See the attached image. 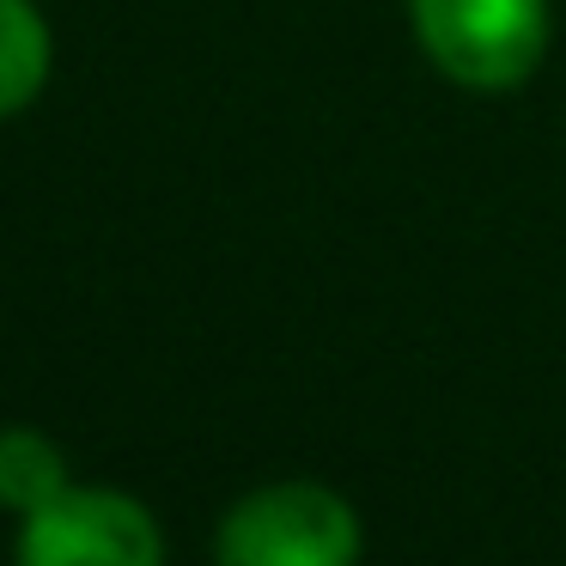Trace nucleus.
<instances>
[{"instance_id":"1","label":"nucleus","mask_w":566,"mask_h":566,"mask_svg":"<svg viewBox=\"0 0 566 566\" xmlns=\"http://www.w3.org/2000/svg\"><path fill=\"white\" fill-rule=\"evenodd\" d=\"M366 524L329 481H262L226 505L213 530V566H359Z\"/></svg>"},{"instance_id":"2","label":"nucleus","mask_w":566,"mask_h":566,"mask_svg":"<svg viewBox=\"0 0 566 566\" xmlns=\"http://www.w3.org/2000/svg\"><path fill=\"white\" fill-rule=\"evenodd\" d=\"M420 55L463 92H517L554 43L548 0H408Z\"/></svg>"},{"instance_id":"3","label":"nucleus","mask_w":566,"mask_h":566,"mask_svg":"<svg viewBox=\"0 0 566 566\" xmlns=\"http://www.w3.org/2000/svg\"><path fill=\"white\" fill-rule=\"evenodd\" d=\"M13 566H165V524L128 488L67 481L19 517Z\"/></svg>"},{"instance_id":"4","label":"nucleus","mask_w":566,"mask_h":566,"mask_svg":"<svg viewBox=\"0 0 566 566\" xmlns=\"http://www.w3.org/2000/svg\"><path fill=\"white\" fill-rule=\"evenodd\" d=\"M55 31L38 0H0V123L25 116L50 92Z\"/></svg>"},{"instance_id":"5","label":"nucleus","mask_w":566,"mask_h":566,"mask_svg":"<svg viewBox=\"0 0 566 566\" xmlns=\"http://www.w3.org/2000/svg\"><path fill=\"white\" fill-rule=\"evenodd\" d=\"M74 481L67 451L43 427H0V512H38Z\"/></svg>"}]
</instances>
